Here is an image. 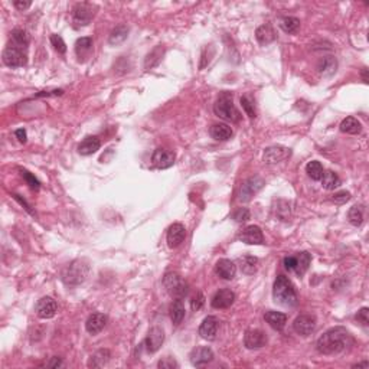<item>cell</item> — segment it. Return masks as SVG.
Wrapping results in <instances>:
<instances>
[{
  "instance_id": "6da1fadb",
  "label": "cell",
  "mask_w": 369,
  "mask_h": 369,
  "mask_svg": "<svg viewBox=\"0 0 369 369\" xmlns=\"http://www.w3.org/2000/svg\"><path fill=\"white\" fill-rule=\"evenodd\" d=\"M353 345V337L342 326L332 327L327 332H324L316 342V349L317 352L323 355H336V353L343 352L349 346Z\"/></svg>"
},
{
  "instance_id": "7a4b0ae2",
  "label": "cell",
  "mask_w": 369,
  "mask_h": 369,
  "mask_svg": "<svg viewBox=\"0 0 369 369\" xmlns=\"http://www.w3.org/2000/svg\"><path fill=\"white\" fill-rule=\"evenodd\" d=\"M273 297L277 305L284 306V307H294L297 305V293L293 287L291 281L283 274L277 275L274 281Z\"/></svg>"
},
{
  "instance_id": "3957f363",
  "label": "cell",
  "mask_w": 369,
  "mask_h": 369,
  "mask_svg": "<svg viewBox=\"0 0 369 369\" xmlns=\"http://www.w3.org/2000/svg\"><path fill=\"white\" fill-rule=\"evenodd\" d=\"M213 112L226 121L238 123L241 120V112L237 110L232 101V94L231 93H221L219 97L216 98L213 104Z\"/></svg>"
},
{
  "instance_id": "277c9868",
  "label": "cell",
  "mask_w": 369,
  "mask_h": 369,
  "mask_svg": "<svg viewBox=\"0 0 369 369\" xmlns=\"http://www.w3.org/2000/svg\"><path fill=\"white\" fill-rule=\"evenodd\" d=\"M88 271H90V267L87 263H84L81 260H75L65 268L64 274H62V280L66 286L75 287V286H80L81 283L85 281Z\"/></svg>"
},
{
  "instance_id": "5b68a950",
  "label": "cell",
  "mask_w": 369,
  "mask_h": 369,
  "mask_svg": "<svg viewBox=\"0 0 369 369\" xmlns=\"http://www.w3.org/2000/svg\"><path fill=\"white\" fill-rule=\"evenodd\" d=\"M163 286L166 291L175 297V299H183L189 293L188 283L179 275L177 273H166L163 277Z\"/></svg>"
},
{
  "instance_id": "8992f818",
  "label": "cell",
  "mask_w": 369,
  "mask_h": 369,
  "mask_svg": "<svg viewBox=\"0 0 369 369\" xmlns=\"http://www.w3.org/2000/svg\"><path fill=\"white\" fill-rule=\"evenodd\" d=\"M96 15V6L87 1L82 3H77L72 7V23L74 28H84L87 25H90V22L93 20V17Z\"/></svg>"
},
{
  "instance_id": "52a82bcc",
  "label": "cell",
  "mask_w": 369,
  "mask_h": 369,
  "mask_svg": "<svg viewBox=\"0 0 369 369\" xmlns=\"http://www.w3.org/2000/svg\"><path fill=\"white\" fill-rule=\"evenodd\" d=\"M3 64L10 66V68H19V66H23L28 62V53H26V49L25 48H19V47H7V48L3 51Z\"/></svg>"
},
{
  "instance_id": "ba28073f",
  "label": "cell",
  "mask_w": 369,
  "mask_h": 369,
  "mask_svg": "<svg viewBox=\"0 0 369 369\" xmlns=\"http://www.w3.org/2000/svg\"><path fill=\"white\" fill-rule=\"evenodd\" d=\"M264 185H265V182H264L263 177L254 176L247 179V180L241 185L240 193H238V199H240L241 202H248V201H251V198L264 188Z\"/></svg>"
},
{
  "instance_id": "9c48e42d",
  "label": "cell",
  "mask_w": 369,
  "mask_h": 369,
  "mask_svg": "<svg viewBox=\"0 0 369 369\" xmlns=\"http://www.w3.org/2000/svg\"><path fill=\"white\" fill-rule=\"evenodd\" d=\"M293 327H294L296 333H299L302 336H309L316 329V317L312 315H300L296 317V320L293 323Z\"/></svg>"
},
{
  "instance_id": "30bf717a",
  "label": "cell",
  "mask_w": 369,
  "mask_h": 369,
  "mask_svg": "<svg viewBox=\"0 0 369 369\" xmlns=\"http://www.w3.org/2000/svg\"><path fill=\"white\" fill-rule=\"evenodd\" d=\"M290 155H291V150L289 147L271 146V147H267L264 152V161L267 164H275V163L286 160L287 158H290Z\"/></svg>"
},
{
  "instance_id": "8fae6325",
  "label": "cell",
  "mask_w": 369,
  "mask_h": 369,
  "mask_svg": "<svg viewBox=\"0 0 369 369\" xmlns=\"http://www.w3.org/2000/svg\"><path fill=\"white\" fill-rule=\"evenodd\" d=\"M163 342H164V332H163V329L159 327V326L152 327L145 340L146 351L149 353L158 352L160 349L161 345H163Z\"/></svg>"
},
{
  "instance_id": "7c38bea8",
  "label": "cell",
  "mask_w": 369,
  "mask_h": 369,
  "mask_svg": "<svg viewBox=\"0 0 369 369\" xmlns=\"http://www.w3.org/2000/svg\"><path fill=\"white\" fill-rule=\"evenodd\" d=\"M244 345L247 349H260L267 345V336L260 329H250L245 332Z\"/></svg>"
},
{
  "instance_id": "4fadbf2b",
  "label": "cell",
  "mask_w": 369,
  "mask_h": 369,
  "mask_svg": "<svg viewBox=\"0 0 369 369\" xmlns=\"http://www.w3.org/2000/svg\"><path fill=\"white\" fill-rule=\"evenodd\" d=\"M238 238L248 245H261L264 242L263 231L257 225H250V226L244 228L238 235Z\"/></svg>"
},
{
  "instance_id": "5bb4252c",
  "label": "cell",
  "mask_w": 369,
  "mask_h": 369,
  "mask_svg": "<svg viewBox=\"0 0 369 369\" xmlns=\"http://www.w3.org/2000/svg\"><path fill=\"white\" fill-rule=\"evenodd\" d=\"M235 302V293L231 289H222L215 293V296L211 300V305L213 309H228Z\"/></svg>"
},
{
  "instance_id": "9a60e30c",
  "label": "cell",
  "mask_w": 369,
  "mask_h": 369,
  "mask_svg": "<svg viewBox=\"0 0 369 369\" xmlns=\"http://www.w3.org/2000/svg\"><path fill=\"white\" fill-rule=\"evenodd\" d=\"M175 159H176L175 153L170 150H166V149H156L153 156H152L153 164L159 169H167V167L173 166Z\"/></svg>"
},
{
  "instance_id": "2e32d148",
  "label": "cell",
  "mask_w": 369,
  "mask_h": 369,
  "mask_svg": "<svg viewBox=\"0 0 369 369\" xmlns=\"http://www.w3.org/2000/svg\"><path fill=\"white\" fill-rule=\"evenodd\" d=\"M56 309H58L56 302H55L52 297H48V296H47V297H42V299L38 302V305H36V315H38L41 319H51V317L55 316Z\"/></svg>"
},
{
  "instance_id": "e0dca14e",
  "label": "cell",
  "mask_w": 369,
  "mask_h": 369,
  "mask_svg": "<svg viewBox=\"0 0 369 369\" xmlns=\"http://www.w3.org/2000/svg\"><path fill=\"white\" fill-rule=\"evenodd\" d=\"M213 359V352L208 346H199L191 352V362L195 367H204Z\"/></svg>"
},
{
  "instance_id": "ac0fdd59",
  "label": "cell",
  "mask_w": 369,
  "mask_h": 369,
  "mask_svg": "<svg viewBox=\"0 0 369 369\" xmlns=\"http://www.w3.org/2000/svg\"><path fill=\"white\" fill-rule=\"evenodd\" d=\"M218 332V319L213 316L205 317L199 326V335L205 340H213Z\"/></svg>"
},
{
  "instance_id": "d6986e66",
  "label": "cell",
  "mask_w": 369,
  "mask_h": 369,
  "mask_svg": "<svg viewBox=\"0 0 369 369\" xmlns=\"http://www.w3.org/2000/svg\"><path fill=\"white\" fill-rule=\"evenodd\" d=\"M107 324V316L103 313H93L87 321H85V329L90 335H98Z\"/></svg>"
},
{
  "instance_id": "ffe728a7",
  "label": "cell",
  "mask_w": 369,
  "mask_h": 369,
  "mask_svg": "<svg viewBox=\"0 0 369 369\" xmlns=\"http://www.w3.org/2000/svg\"><path fill=\"white\" fill-rule=\"evenodd\" d=\"M186 237V229L182 224H173L170 225V228L167 229V244L170 248H176L179 247Z\"/></svg>"
},
{
  "instance_id": "44dd1931",
  "label": "cell",
  "mask_w": 369,
  "mask_h": 369,
  "mask_svg": "<svg viewBox=\"0 0 369 369\" xmlns=\"http://www.w3.org/2000/svg\"><path fill=\"white\" fill-rule=\"evenodd\" d=\"M216 274L224 278V280H232L237 274V265L231 261V260H226V258H222L216 263Z\"/></svg>"
},
{
  "instance_id": "7402d4cb",
  "label": "cell",
  "mask_w": 369,
  "mask_h": 369,
  "mask_svg": "<svg viewBox=\"0 0 369 369\" xmlns=\"http://www.w3.org/2000/svg\"><path fill=\"white\" fill-rule=\"evenodd\" d=\"M265 321L273 327L274 330H283L286 323H287V316L281 312H275V310H268L264 315Z\"/></svg>"
},
{
  "instance_id": "603a6c76",
  "label": "cell",
  "mask_w": 369,
  "mask_h": 369,
  "mask_svg": "<svg viewBox=\"0 0 369 369\" xmlns=\"http://www.w3.org/2000/svg\"><path fill=\"white\" fill-rule=\"evenodd\" d=\"M100 146H101V142H100V139L97 136H88L78 146V153L82 155V156L94 155L97 150L100 149Z\"/></svg>"
},
{
  "instance_id": "cb8c5ba5",
  "label": "cell",
  "mask_w": 369,
  "mask_h": 369,
  "mask_svg": "<svg viewBox=\"0 0 369 369\" xmlns=\"http://www.w3.org/2000/svg\"><path fill=\"white\" fill-rule=\"evenodd\" d=\"M209 133H211L212 139H215L218 142H225V140H228V139L232 137V129L228 124H225V123L213 124L211 127V130H209Z\"/></svg>"
},
{
  "instance_id": "d4e9b609",
  "label": "cell",
  "mask_w": 369,
  "mask_h": 369,
  "mask_svg": "<svg viewBox=\"0 0 369 369\" xmlns=\"http://www.w3.org/2000/svg\"><path fill=\"white\" fill-rule=\"evenodd\" d=\"M310 261H312V257H310V254L309 253H299L296 257H294V268H293V271H296L297 275H303V274L309 270V265H310Z\"/></svg>"
},
{
  "instance_id": "484cf974",
  "label": "cell",
  "mask_w": 369,
  "mask_h": 369,
  "mask_svg": "<svg viewBox=\"0 0 369 369\" xmlns=\"http://www.w3.org/2000/svg\"><path fill=\"white\" fill-rule=\"evenodd\" d=\"M110 358H111V353H110L108 349H100L91 356V359L88 362V367L90 368H101L110 361Z\"/></svg>"
},
{
  "instance_id": "4316f807",
  "label": "cell",
  "mask_w": 369,
  "mask_h": 369,
  "mask_svg": "<svg viewBox=\"0 0 369 369\" xmlns=\"http://www.w3.org/2000/svg\"><path fill=\"white\" fill-rule=\"evenodd\" d=\"M93 51V38L84 36L75 42V52L78 58H87Z\"/></svg>"
},
{
  "instance_id": "83f0119b",
  "label": "cell",
  "mask_w": 369,
  "mask_h": 369,
  "mask_svg": "<svg viewBox=\"0 0 369 369\" xmlns=\"http://www.w3.org/2000/svg\"><path fill=\"white\" fill-rule=\"evenodd\" d=\"M256 38L261 45H268L275 39V33H274L273 28L268 25H263L256 31Z\"/></svg>"
},
{
  "instance_id": "f1b7e54d",
  "label": "cell",
  "mask_w": 369,
  "mask_h": 369,
  "mask_svg": "<svg viewBox=\"0 0 369 369\" xmlns=\"http://www.w3.org/2000/svg\"><path fill=\"white\" fill-rule=\"evenodd\" d=\"M127 36H129V28L126 25H120L111 31L110 38H108V44L110 45H120L127 39Z\"/></svg>"
},
{
  "instance_id": "f546056e",
  "label": "cell",
  "mask_w": 369,
  "mask_h": 369,
  "mask_svg": "<svg viewBox=\"0 0 369 369\" xmlns=\"http://www.w3.org/2000/svg\"><path fill=\"white\" fill-rule=\"evenodd\" d=\"M361 130H362V124L355 117H346L340 123V131H343L346 134H358V133H361Z\"/></svg>"
},
{
  "instance_id": "4dcf8cb0",
  "label": "cell",
  "mask_w": 369,
  "mask_h": 369,
  "mask_svg": "<svg viewBox=\"0 0 369 369\" xmlns=\"http://www.w3.org/2000/svg\"><path fill=\"white\" fill-rule=\"evenodd\" d=\"M170 319L175 324H180L182 320L185 319V306H183V302L182 299H176L172 306H170Z\"/></svg>"
},
{
  "instance_id": "1f68e13d",
  "label": "cell",
  "mask_w": 369,
  "mask_h": 369,
  "mask_svg": "<svg viewBox=\"0 0 369 369\" xmlns=\"http://www.w3.org/2000/svg\"><path fill=\"white\" fill-rule=\"evenodd\" d=\"M241 271L244 274H254L257 271L258 258L254 256H244L238 260Z\"/></svg>"
},
{
  "instance_id": "d6a6232c",
  "label": "cell",
  "mask_w": 369,
  "mask_h": 369,
  "mask_svg": "<svg viewBox=\"0 0 369 369\" xmlns=\"http://www.w3.org/2000/svg\"><path fill=\"white\" fill-rule=\"evenodd\" d=\"M280 26L286 33L294 35V33L299 32V29H300V20L297 17L284 16L281 17V20H280Z\"/></svg>"
},
{
  "instance_id": "836d02e7",
  "label": "cell",
  "mask_w": 369,
  "mask_h": 369,
  "mask_svg": "<svg viewBox=\"0 0 369 369\" xmlns=\"http://www.w3.org/2000/svg\"><path fill=\"white\" fill-rule=\"evenodd\" d=\"M321 186L327 191H335L340 186V179L337 176L335 172H324L321 176Z\"/></svg>"
},
{
  "instance_id": "e575fe53",
  "label": "cell",
  "mask_w": 369,
  "mask_h": 369,
  "mask_svg": "<svg viewBox=\"0 0 369 369\" xmlns=\"http://www.w3.org/2000/svg\"><path fill=\"white\" fill-rule=\"evenodd\" d=\"M10 38H12V42L15 47H19V48H25L29 45V35L26 31L23 29H13L12 33H10Z\"/></svg>"
},
{
  "instance_id": "d590c367",
  "label": "cell",
  "mask_w": 369,
  "mask_h": 369,
  "mask_svg": "<svg viewBox=\"0 0 369 369\" xmlns=\"http://www.w3.org/2000/svg\"><path fill=\"white\" fill-rule=\"evenodd\" d=\"M317 68H319V72L323 74V75H332V74L336 72V59L333 56H326V58H323L320 62H319Z\"/></svg>"
},
{
  "instance_id": "8d00e7d4",
  "label": "cell",
  "mask_w": 369,
  "mask_h": 369,
  "mask_svg": "<svg viewBox=\"0 0 369 369\" xmlns=\"http://www.w3.org/2000/svg\"><path fill=\"white\" fill-rule=\"evenodd\" d=\"M163 52H164V49L161 48V47H158V48H155L147 56H146V61H145V68L146 69H152L153 66H156V65L159 64L161 61V56H163Z\"/></svg>"
},
{
  "instance_id": "74e56055",
  "label": "cell",
  "mask_w": 369,
  "mask_h": 369,
  "mask_svg": "<svg viewBox=\"0 0 369 369\" xmlns=\"http://www.w3.org/2000/svg\"><path fill=\"white\" fill-rule=\"evenodd\" d=\"M306 173L309 175V177H312L313 180H320L323 173H324V170H323V166L320 164V161L313 160L307 163Z\"/></svg>"
},
{
  "instance_id": "f35d334b",
  "label": "cell",
  "mask_w": 369,
  "mask_h": 369,
  "mask_svg": "<svg viewBox=\"0 0 369 369\" xmlns=\"http://www.w3.org/2000/svg\"><path fill=\"white\" fill-rule=\"evenodd\" d=\"M348 219L349 222L355 226H359V225L364 222V207L362 205H355L351 208L349 213H348Z\"/></svg>"
},
{
  "instance_id": "ab89813d",
  "label": "cell",
  "mask_w": 369,
  "mask_h": 369,
  "mask_svg": "<svg viewBox=\"0 0 369 369\" xmlns=\"http://www.w3.org/2000/svg\"><path fill=\"white\" fill-rule=\"evenodd\" d=\"M20 175L22 177L26 180V183L32 188L33 191H38L39 188H41V183H39V180L36 179V177L33 176L32 173H29L28 170H25V169H20Z\"/></svg>"
},
{
  "instance_id": "60d3db41",
  "label": "cell",
  "mask_w": 369,
  "mask_h": 369,
  "mask_svg": "<svg viewBox=\"0 0 369 369\" xmlns=\"http://www.w3.org/2000/svg\"><path fill=\"white\" fill-rule=\"evenodd\" d=\"M51 44H52V47L55 48L56 52H59V53L66 52V45H65L64 39H62L61 35H52L51 36Z\"/></svg>"
},
{
  "instance_id": "b9f144b4",
  "label": "cell",
  "mask_w": 369,
  "mask_h": 369,
  "mask_svg": "<svg viewBox=\"0 0 369 369\" xmlns=\"http://www.w3.org/2000/svg\"><path fill=\"white\" fill-rule=\"evenodd\" d=\"M241 105H242L244 111L247 112V115H248L250 118H254V117H256L254 104H253V101H251L248 97H241Z\"/></svg>"
},
{
  "instance_id": "7bdbcfd3",
  "label": "cell",
  "mask_w": 369,
  "mask_h": 369,
  "mask_svg": "<svg viewBox=\"0 0 369 369\" xmlns=\"http://www.w3.org/2000/svg\"><path fill=\"white\" fill-rule=\"evenodd\" d=\"M204 305H205V296L201 291H198L192 297V300H191V309L193 312H198V310H201L204 307Z\"/></svg>"
},
{
  "instance_id": "ee69618b",
  "label": "cell",
  "mask_w": 369,
  "mask_h": 369,
  "mask_svg": "<svg viewBox=\"0 0 369 369\" xmlns=\"http://www.w3.org/2000/svg\"><path fill=\"white\" fill-rule=\"evenodd\" d=\"M250 211L247 208H240V209H237L235 212H234V219L237 221V222H245V221H248L250 219Z\"/></svg>"
},
{
  "instance_id": "f6af8a7d",
  "label": "cell",
  "mask_w": 369,
  "mask_h": 369,
  "mask_svg": "<svg viewBox=\"0 0 369 369\" xmlns=\"http://www.w3.org/2000/svg\"><path fill=\"white\" fill-rule=\"evenodd\" d=\"M356 320L359 321L362 326H368L369 324V309L368 307H362L358 313H356Z\"/></svg>"
},
{
  "instance_id": "bcb514c9",
  "label": "cell",
  "mask_w": 369,
  "mask_h": 369,
  "mask_svg": "<svg viewBox=\"0 0 369 369\" xmlns=\"http://www.w3.org/2000/svg\"><path fill=\"white\" fill-rule=\"evenodd\" d=\"M158 367L160 369H173V368H179V364H177L176 361L173 359V358H163L159 361V364H158Z\"/></svg>"
},
{
  "instance_id": "7dc6e473",
  "label": "cell",
  "mask_w": 369,
  "mask_h": 369,
  "mask_svg": "<svg viewBox=\"0 0 369 369\" xmlns=\"http://www.w3.org/2000/svg\"><path fill=\"white\" fill-rule=\"evenodd\" d=\"M349 199H351V193L346 192V191H340V192H337L333 195V202H335V204H339V205L346 204Z\"/></svg>"
},
{
  "instance_id": "c3c4849f",
  "label": "cell",
  "mask_w": 369,
  "mask_h": 369,
  "mask_svg": "<svg viewBox=\"0 0 369 369\" xmlns=\"http://www.w3.org/2000/svg\"><path fill=\"white\" fill-rule=\"evenodd\" d=\"M31 1H19V0H16V1H13V6L16 7V9H19V10H26V9H29L31 7Z\"/></svg>"
},
{
  "instance_id": "681fc988",
  "label": "cell",
  "mask_w": 369,
  "mask_h": 369,
  "mask_svg": "<svg viewBox=\"0 0 369 369\" xmlns=\"http://www.w3.org/2000/svg\"><path fill=\"white\" fill-rule=\"evenodd\" d=\"M15 136H16V139L20 142V143H26V131L23 129H19L15 131Z\"/></svg>"
},
{
  "instance_id": "f907efd6",
  "label": "cell",
  "mask_w": 369,
  "mask_h": 369,
  "mask_svg": "<svg viewBox=\"0 0 369 369\" xmlns=\"http://www.w3.org/2000/svg\"><path fill=\"white\" fill-rule=\"evenodd\" d=\"M284 267L289 270V271H293V268H294V257H286L284 258Z\"/></svg>"
},
{
  "instance_id": "816d5d0a",
  "label": "cell",
  "mask_w": 369,
  "mask_h": 369,
  "mask_svg": "<svg viewBox=\"0 0 369 369\" xmlns=\"http://www.w3.org/2000/svg\"><path fill=\"white\" fill-rule=\"evenodd\" d=\"M61 365H62V361H61L59 358L55 356V358H52V361L49 362L47 367H48V368H58V367H61Z\"/></svg>"
},
{
  "instance_id": "f5cc1de1",
  "label": "cell",
  "mask_w": 369,
  "mask_h": 369,
  "mask_svg": "<svg viewBox=\"0 0 369 369\" xmlns=\"http://www.w3.org/2000/svg\"><path fill=\"white\" fill-rule=\"evenodd\" d=\"M13 196H15V199H16V201H19V202H20V204H22V205L25 207V209H26L28 212H31V213H33L32 209H31V207H29V205H28V204H26V202H25L23 199H20V198H19V195H13Z\"/></svg>"
},
{
  "instance_id": "db71d44e",
  "label": "cell",
  "mask_w": 369,
  "mask_h": 369,
  "mask_svg": "<svg viewBox=\"0 0 369 369\" xmlns=\"http://www.w3.org/2000/svg\"><path fill=\"white\" fill-rule=\"evenodd\" d=\"M369 367V362H359V364H356V365H353V368H368Z\"/></svg>"
},
{
  "instance_id": "11a10c76",
  "label": "cell",
  "mask_w": 369,
  "mask_h": 369,
  "mask_svg": "<svg viewBox=\"0 0 369 369\" xmlns=\"http://www.w3.org/2000/svg\"><path fill=\"white\" fill-rule=\"evenodd\" d=\"M362 78H364V82H368V69L367 68L362 69Z\"/></svg>"
}]
</instances>
